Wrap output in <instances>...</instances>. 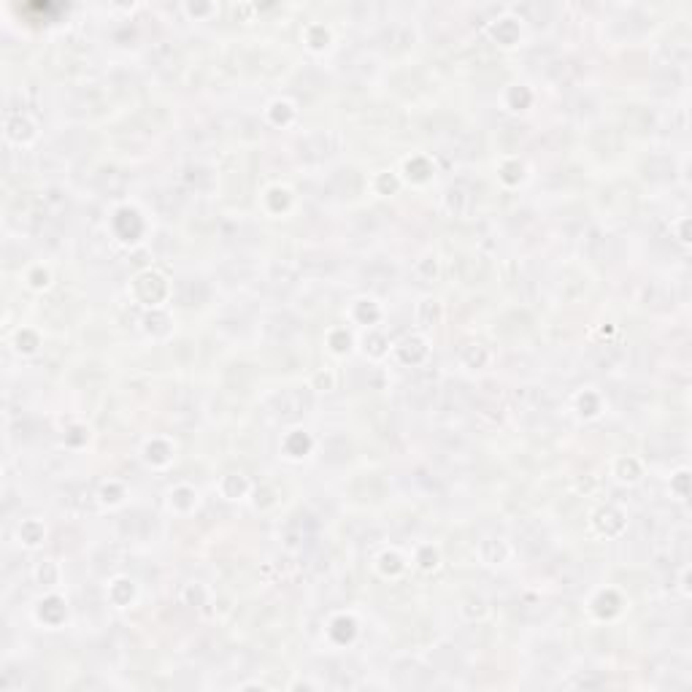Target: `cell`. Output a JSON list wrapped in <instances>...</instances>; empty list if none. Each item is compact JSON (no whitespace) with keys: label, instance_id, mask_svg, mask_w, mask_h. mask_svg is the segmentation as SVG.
<instances>
[{"label":"cell","instance_id":"cell-1","mask_svg":"<svg viewBox=\"0 0 692 692\" xmlns=\"http://www.w3.org/2000/svg\"><path fill=\"white\" fill-rule=\"evenodd\" d=\"M308 406H311V397H308V393H303V390H287V393H281V395H276L271 400L273 417L281 422L297 420L300 414L308 411Z\"/></svg>","mask_w":692,"mask_h":692},{"label":"cell","instance_id":"cell-2","mask_svg":"<svg viewBox=\"0 0 692 692\" xmlns=\"http://www.w3.org/2000/svg\"><path fill=\"white\" fill-rule=\"evenodd\" d=\"M584 249H587L590 260H595L598 265L614 263L619 257V241L609 233H600V230H590V236L584 238Z\"/></svg>","mask_w":692,"mask_h":692},{"label":"cell","instance_id":"cell-3","mask_svg":"<svg viewBox=\"0 0 692 692\" xmlns=\"http://www.w3.org/2000/svg\"><path fill=\"white\" fill-rule=\"evenodd\" d=\"M338 144L341 141H338L336 133L322 130V133L308 135L306 141H300V154H303V160H324V157H330V154L338 151Z\"/></svg>","mask_w":692,"mask_h":692},{"label":"cell","instance_id":"cell-4","mask_svg":"<svg viewBox=\"0 0 692 692\" xmlns=\"http://www.w3.org/2000/svg\"><path fill=\"white\" fill-rule=\"evenodd\" d=\"M395 682L400 687H414V690H420V687L433 684V673L425 670V668H420L417 663H403V666H397V670H395Z\"/></svg>","mask_w":692,"mask_h":692},{"label":"cell","instance_id":"cell-5","mask_svg":"<svg viewBox=\"0 0 692 692\" xmlns=\"http://www.w3.org/2000/svg\"><path fill=\"white\" fill-rule=\"evenodd\" d=\"M436 397H438V406L444 411H460L470 400V393L466 384H446L444 390L436 393Z\"/></svg>","mask_w":692,"mask_h":692},{"label":"cell","instance_id":"cell-6","mask_svg":"<svg viewBox=\"0 0 692 692\" xmlns=\"http://www.w3.org/2000/svg\"><path fill=\"white\" fill-rule=\"evenodd\" d=\"M676 295H673V284L668 290L666 284L660 281H646L641 287V303L643 306H654V308H666L668 303H673Z\"/></svg>","mask_w":692,"mask_h":692},{"label":"cell","instance_id":"cell-7","mask_svg":"<svg viewBox=\"0 0 692 692\" xmlns=\"http://www.w3.org/2000/svg\"><path fill=\"white\" fill-rule=\"evenodd\" d=\"M284 630H287V614H284L281 609H271V611H265L263 619L257 622V633H260V636H265V639H279Z\"/></svg>","mask_w":692,"mask_h":692},{"label":"cell","instance_id":"cell-8","mask_svg":"<svg viewBox=\"0 0 692 692\" xmlns=\"http://www.w3.org/2000/svg\"><path fill=\"white\" fill-rule=\"evenodd\" d=\"M360 190V179L354 171H336L333 179H330V192L338 195V198H349Z\"/></svg>","mask_w":692,"mask_h":692},{"label":"cell","instance_id":"cell-9","mask_svg":"<svg viewBox=\"0 0 692 692\" xmlns=\"http://www.w3.org/2000/svg\"><path fill=\"white\" fill-rule=\"evenodd\" d=\"M619 357H622L619 346L603 344V346H598V349H593V354H590V365H593V371H609V368H614V365H617Z\"/></svg>","mask_w":692,"mask_h":692},{"label":"cell","instance_id":"cell-10","mask_svg":"<svg viewBox=\"0 0 692 692\" xmlns=\"http://www.w3.org/2000/svg\"><path fill=\"white\" fill-rule=\"evenodd\" d=\"M206 295H208V290H206V284L200 279H184L179 284V300L184 306H200L206 300Z\"/></svg>","mask_w":692,"mask_h":692},{"label":"cell","instance_id":"cell-11","mask_svg":"<svg viewBox=\"0 0 692 692\" xmlns=\"http://www.w3.org/2000/svg\"><path fill=\"white\" fill-rule=\"evenodd\" d=\"M295 333H297V322L293 317H287V314L273 317L271 324H268V336H271L273 341H279V344H287Z\"/></svg>","mask_w":692,"mask_h":692},{"label":"cell","instance_id":"cell-12","mask_svg":"<svg viewBox=\"0 0 692 692\" xmlns=\"http://www.w3.org/2000/svg\"><path fill=\"white\" fill-rule=\"evenodd\" d=\"M393 276H395V268L387 265L384 260H373L371 265H365V271H363L365 284H371V287H384L387 281H393Z\"/></svg>","mask_w":692,"mask_h":692},{"label":"cell","instance_id":"cell-13","mask_svg":"<svg viewBox=\"0 0 692 692\" xmlns=\"http://www.w3.org/2000/svg\"><path fill=\"white\" fill-rule=\"evenodd\" d=\"M487 271L490 268H487V263L481 257H460V276H463V281H468V284L484 281Z\"/></svg>","mask_w":692,"mask_h":692},{"label":"cell","instance_id":"cell-14","mask_svg":"<svg viewBox=\"0 0 692 692\" xmlns=\"http://www.w3.org/2000/svg\"><path fill=\"white\" fill-rule=\"evenodd\" d=\"M124 184H127V179L122 176V171H117V168H106V171L98 173V187L106 192V195H120L124 190Z\"/></svg>","mask_w":692,"mask_h":692},{"label":"cell","instance_id":"cell-15","mask_svg":"<svg viewBox=\"0 0 692 692\" xmlns=\"http://www.w3.org/2000/svg\"><path fill=\"white\" fill-rule=\"evenodd\" d=\"M643 173L652 181H666V179L673 176V160H668V157H649L643 163Z\"/></svg>","mask_w":692,"mask_h":692},{"label":"cell","instance_id":"cell-16","mask_svg":"<svg viewBox=\"0 0 692 692\" xmlns=\"http://www.w3.org/2000/svg\"><path fill=\"white\" fill-rule=\"evenodd\" d=\"M322 452H324V460L327 463H344L346 457H349V452H352V446L346 441L344 436H330L324 446H322Z\"/></svg>","mask_w":692,"mask_h":692},{"label":"cell","instance_id":"cell-17","mask_svg":"<svg viewBox=\"0 0 692 692\" xmlns=\"http://www.w3.org/2000/svg\"><path fill=\"white\" fill-rule=\"evenodd\" d=\"M646 449L654 454V457H676L679 452H682V441L676 438V436H657V438H652Z\"/></svg>","mask_w":692,"mask_h":692},{"label":"cell","instance_id":"cell-18","mask_svg":"<svg viewBox=\"0 0 692 692\" xmlns=\"http://www.w3.org/2000/svg\"><path fill=\"white\" fill-rule=\"evenodd\" d=\"M252 666V654H249L247 649H230L227 654H224V670L227 673H233V676H244Z\"/></svg>","mask_w":692,"mask_h":692},{"label":"cell","instance_id":"cell-19","mask_svg":"<svg viewBox=\"0 0 692 692\" xmlns=\"http://www.w3.org/2000/svg\"><path fill=\"white\" fill-rule=\"evenodd\" d=\"M473 200L476 198H473V192H470L466 184H457V187L449 190V208H452L454 214H468Z\"/></svg>","mask_w":692,"mask_h":692},{"label":"cell","instance_id":"cell-20","mask_svg":"<svg viewBox=\"0 0 692 692\" xmlns=\"http://www.w3.org/2000/svg\"><path fill=\"white\" fill-rule=\"evenodd\" d=\"M449 147L454 149L452 154H457V157H470L473 151H479V135L463 130V133H457V135L449 141Z\"/></svg>","mask_w":692,"mask_h":692},{"label":"cell","instance_id":"cell-21","mask_svg":"<svg viewBox=\"0 0 692 692\" xmlns=\"http://www.w3.org/2000/svg\"><path fill=\"white\" fill-rule=\"evenodd\" d=\"M354 495H357L360 500H379V497H381V481H379L376 476H363V479H357V484H354Z\"/></svg>","mask_w":692,"mask_h":692},{"label":"cell","instance_id":"cell-22","mask_svg":"<svg viewBox=\"0 0 692 692\" xmlns=\"http://www.w3.org/2000/svg\"><path fill=\"white\" fill-rule=\"evenodd\" d=\"M154 203H157V208H160L163 214L173 217V214H179V208H181V203H184V195L176 192V190H165V192H160V195L154 198Z\"/></svg>","mask_w":692,"mask_h":692},{"label":"cell","instance_id":"cell-23","mask_svg":"<svg viewBox=\"0 0 692 692\" xmlns=\"http://www.w3.org/2000/svg\"><path fill=\"white\" fill-rule=\"evenodd\" d=\"M519 546H522L527 554H541V549L546 546V536L538 530V527H530V530H525V533H522Z\"/></svg>","mask_w":692,"mask_h":692},{"label":"cell","instance_id":"cell-24","mask_svg":"<svg viewBox=\"0 0 692 692\" xmlns=\"http://www.w3.org/2000/svg\"><path fill=\"white\" fill-rule=\"evenodd\" d=\"M149 530V519L144 514H127L122 517V533L127 538H141Z\"/></svg>","mask_w":692,"mask_h":692},{"label":"cell","instance_id":"cell-25","mask_svg":"<svg viewBox=\"0 0 692 692\" xmlns=\"http://www.w3.org/2000/svg\"><path fill=\"white\" fill-rule=\"evenodd\" d=\"M649 397L652 395H649L643 387H627V390H622L619 400H622V406H625V409H641V406L649 403Z\"/></svg>","mask_w":692,"mask_h":692},{"label":"cell","instance_id":"cell-26","mask_svg":"<svg viewBox=\"0 0 692 692\" xmlns=\"http://www.w3.org/2000/svg\"><path fill=\"white\" fill-rule=\"evenodd\" d=\"M349 533L354 536V541H360V544H365V541H376L379 536H381V530L371 525V522H354L352 527H349Z\"/></svg>","mask_w":692,"mask_h":692},{"label":"cell","instance_id":"cell-27","mask_svg":"<svg viewBox=\"0 0 692 692\" xmlns=\"http://www.w3.org/2000/svg\"><path fill=\"white\" fill-rule=\"evenodd\" d=\"M657 87H660V92H676L679 87H682V76L676 68H666V71H660L657 74Z\"/></svg>","mask_w":692,"mask_h":692},{"label":"cell","instance_id":"cell-28","mask_svg":"<svg viewBox=\"0 0 692 692\" xmlns=\"http://www.w3.org/2000/svg\"><path fill=\"white\" fill-rule=\"evenodd\" d=\"M379 224H381V217L373 214V211H363V214L354 217V227H357L360 236H368L373 230H379Z\"/></svg>","mask_w":692,"mask_h":692},{"label":"cell","instance_id":"cell-29","mask_svg":"<svg viewBox=\"0 0 692 692\" xmlns=\"http://www.w3.org/2000/svg\"><path fill=\"white\" fill-rule=\"evenodd\" d=\"M433 663L438 666V670H446V673H457V670H454V666H457V654H454V649H449V646H444V649H438V652H436Z\"/></svg>","mask_w":692,"mask_h":692},{"label":"cell","instance_id":"cell-30","mask_svg":"<svg viewBox=\"0 0 692 692\" xmlns=\"http://www.w3.org/2000/svg\"><path fill=\"white\" fill-rule=\"evenodd\" d=\"M595 144H598V149H603V151H614L619 147V133L611 130V127H606V130L595 133Z\"/></svg>","mask_w":692,"mask_h":692},{"label":"cell","instance_id":"cell-31","mask_svg":"<svg viewBox=\"0 0 692 692\" xmlns=\"http://www.w3.org/2000/svg\"><path fill=\"white\" fill-rule=\"evenodd\" d=\"M184 179H187V181H190V184H192L195 190H203V187H208V184H211V173L206 171V168H200V165H198V168H195V165H190Z\"/></svg>","mask_w":692,"mask_h":692},{"label":"cell","instance_id":"cell-32","mask_svg":"<svg viewBox=\"0 0 692 692\" xmlns=\"http://www.w3.org/2000/svg\"><path fill=\"white\" fill-rule=\"evenodd\" d=\"M141 295L157 300V297L163 295V281H160L157 276H147V279H141Z\"/></svg>","mask_w":692,"mask_h":692},{"label":"cell","instance_id":"cell-33","mask_svg":"<svg viewBox=\"0 0 692 692\" xmlns=\"http://www.w3.org/2000/svg\"><path fill=\"white\" fill-rule=\"evenodd\" d=\"M652 363H654V349L646 344L636 346V368H639V371H646Z\"/></svg>","mask_w":692,"mask_h":692},{"label":"cell","instance_id":"cell-34","mask_svg":"<svg viewBox=\"0 0 692 692\" xmlns=\"http://www.w3.org/2000/svg\"><path fill=\"white\" fill-rule=\"evenodd\" d=\"M568 111H573V114H590L593 111V100L579 92V95L568 98Z\"/></svg>","mask_w":692,"mask_h":692},{"label":"cell","instance_id":"cell-35","mask_svg":"<svg viewBox=\"0 0 692 692\" xmlns=\"http://www.w3.org/2000/svg\"><path fill=\"white\" fill-rule=\"evenodd\" d=\"M460 639H463V643H468V646H481L487 636H484V627H470V630H466Z\"/></svg>","mask_w":692,"mask_h":692},{"label":"cell","instance_id":"cell-36","mask_svg":"<svg viewBox=\"0 0 692 692\" xmlns=\"http://www.w3.org/2000/svg\"><path fill=\"white\" fill-rule=\"evenodd\" d=\"M573 684H576V687H603L606 679H603V676H579Z\"/></svg>","mask_w":692,"mask_h":692},{"label":"cell","instance_id":"cell-37","mask_svg":"<svg viewBox=\"0 0 692 692\" xmlns=\"http://www.w3.org/2000/svg\"><path fill=\"white\" fill-rule=\"evenodd\" d=\"M481 360H484V352H481V346H476V349L470 346V349H468V363H481Z\"/></svg>","mask_w":692,"mask_h":692}]
</instances>
